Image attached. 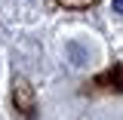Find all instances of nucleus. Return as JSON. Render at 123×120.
Returning <instances> with one entry per match:
<instances>
[{
    "label": "nucleus",
    "mask_w": 123,
    "mask_h": 120,
    "mask_svg": "<svg viewBox=\"0 0 123 120\" xmlns=\"http://www.w3.org/2000/svg\"><path fill=\"white\" fill-rule=\"evenodd\" d=\"M114 13H120V15H123V0H114Z\"/></svg>",
    "instance_id": "1"
}]
</instances>
